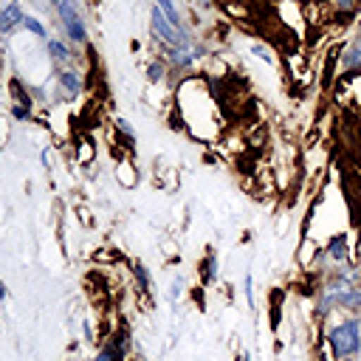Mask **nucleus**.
I'll list each match as a JSON object with an SVG mask.
<instances>
[{
  "label": "nucleus",
  "mask_w": 361,
  "mask_h": 361,
  "mask_svg": "<svg viewBox=\"0 0 361 361\" xmlns=\"http://www.w3.org/2000/svg\"><path fill=\"white\" fill-rule=\"evenodd\" d=\"M149 31H152V37L164 45V51H169V48H178V45H186V42H192V34H189V28L183 25V28H178V25H172L166 17H164V11L158 8V6H152L149 8Z\"/></svg>",
  "instance_id": "f257e3e1"
},
{
  "label": "nucleus",
  "mask_w": 361,
  "mask_h": 361,
  "mask_svg": "<svg viewBox=\"0 0 361 361\" xmlns=\"http://www.w3.org/2000/svg\"><path fill=\"white\" fill-rule=\"evenodd\" d=\"M56 14H59V23H62V31H65L68 42H73V45H87L85 17H82L76 0H62L59 8H56Z\"/></svg>",
  "instance_id": "f03ea898"
},
{
  "label": "nucleus",
  "mask_w": 361,
  "mask_h": 361,
  "mask_svg": "<svg viewBox=\"0 0 361 361\" xmlns=\"http://www.w3.org/2000/svg\"><path fill=\"white\" fill-rule=\"evenodd\" d=\"M85 85H87V79H85V73H82L76 65H62V68H56V90H59V99H62V102L76 99V96L85 90Z\"/></svg>",
  "instance_id": "7ed1b4c3"
},
{
  "label": "nucleus",
  "mask_w": 361,
  "mask_h": 361,
  "mask_svg": "<svg viewBox=\"0 0 361 361\" xmlns=\"http://www.w3.org/2000/svg\"><path fill=\"white\" fill-rule=\"evenodd\" d=\"M203 56H206V48H203L200 42H186V45H178V48H169V51H166L169 68H175V71H180V73L192 71Z\"/></svg>",
  "instance_id": "20e7f679"
},
{
  "label": "nucleus",
  "mask_w": 361,
  "mask_h": 361,
  "mask_svg": "<svg viewBox=\"0 0 361 361\" xmlns=\"http://www.w3.org/2000/svg\"><path fill=\"white\" fill-rule=\"evenodd\" d=\"M130 276H133V296H135V302L149 305V299H152V276H149V271H147V265L141 259H135L130 265Z\"/></svg>",
  "instance_id": "39448f33"
},
{
  "label": "nucleus",
  "mask_w": 361,
  "mask_h": 361,
  "mask_svg": "<svg viewBox=\"0 0 361 361\" xmlns=\"http://www.w3.org/2000/svg\"><path fill=\"white\" fill-rule=\"evenodd\" d=\"M324 259L333 262V268H341V265H350L353 259V245L347 240V234H333L324 245Z\"/></svg>",
  "instance_id": "423d86ee"
},
{
  "label": "nucleus",
  "mask_w": 361,
  "mask_h": 361,
  "mask_svg": "<svg viewBox=\"0 0 361 361\" xmlns=\"http://www.w3.org/2000/svg\"><path fill=\"white\" fill-rule=\"evenodd\" d=\"M113 175H116V180H118L124 189H133V186L138 183V166H135L133 152H124V155H118V158L113 161Z\"/></svg>",
  "instance_id": "0eeeda50"
},
{
  "label": "nucleus",
  "mask_w": 361,
  "mask_h": 361,
  "mask_svg": "<svg viewBox=\"0 0 361 361\" xmlns=\"http://www.w3.org/2000/svg\"><path fill=\"white\" fill-rule=\"evenodd\" d=\"M197 279H200L203 288H209V285H214L220 279V259H217V251L214 248H209L200 257V262H197Z\"/></svg>",
  "instance_id": "6e6552de"
},
{
  "label": "nucleus",
  "mask_w": 361,
  "mask_h": 361,
  "mask_svg": "<svg viewBox=\"0 0 361 361\" xmlns=\"http://www.w3.org/2000/svg\"><path fill=\"white\" fill-rule=\"evenodd\" d=\"M71 152H73L76 164H82V166H90V164L96 161V144H93V138H90L87 133H76V135H73Z\"/></svg>",
  "instance_id": "1a4fd4ad"
},
{
  "label": "nucleus",
  "mask_w": 361,
  "mask_h": 361,
  "mask_svg": "<svg viewBox=\"0 0 361 361\" xmlns=\"http://www.w3.org/2000/svg\"><path fill=\"white\" fill-rule=\"evenodd\" d=\"M23 6L20 0H8L6 6H0V37L3 34H11L17 25H23Z\"/></svg>",
  "instance_id": "9d476101"
},
{
  "label": "nucleus",
  "mask_w": 361,
  "mask_h": 361,
  "mask_svg": "<svg viewBox=\"0 0 361 361\" xmlns=\"http://www.w3.org/2000/svg\"><path fill=\"white\" fill-rule=\"evenodd\" d=\"M45 51H48V56H51V62L54 65H73V51H71V45L68 42H62V39H48L45 42Z\"/></svg>",
  "instance_id": "9b49d317"
},
{
  "label": "nucleus",
  "mask_w": 361,
  "mask_h": 361,
  "mask_svg": "<svg viewBox=\"0 0 361 361\" xmlns=\"http://www.w3.org/2000/svg\"><path fill=\"white\" fill-rule=\"evenodd\" d=\"M144 73H147V82L149 85H158V82H164L169 76V62L166 59H152V62H147Z\"/></svg>",
  "instance_id": "f8f14e48"
},
{
  "label": "nucleus",
  "mask_w": 361,
  "mask_h": 361,
  "mask_svg": "<svg viewBox=\"0 0 361 361\" xmlns=\"http://www.w3.org/2000/svg\"><path fill=\"white\" fill-rule=\"evenodd\" d=\"M155 6L164 11V17L172 23V25H178V28H183V17H180V11H178V6H175V0H155Z\"/></svg>",
  "instance_id": "ddd939ff"
},
{
  "label": "nucleus",
  "mask_w": 361,
  "mask_h": 361,
  "mask_svg": "<svg viewBox=\"0 0 361 361\" xmlns=\"http://www.w3.org/2000/svg\"><path fill=\"white\" fill-rule=\"evenodd\" d=\"M23 28H25V31H31L34 37H39V39H45V37H48L45 23H39L34 14H25V17H23Z\"/></svg>",
  "instance_id": "4468645a"
},
{
  "label": "nucleus",
  "mask_w": 361,
  "mask_h": 361,
  "mask_svg": "<svg viewBox=\"0 0 361 361\" xmlns=\"http://www.w3.org/2000/svg\"><path fill=\"white\" fill-rule=\"evenodd\" d=\"M251 54H254V56H259L268 68H279V59H276V54H274L271 48H265V45H259V42H257V45H251Z\"/></svg>",
  "instance_id": "2eb2a0df"
},
{
  "label": "nucleus",
  "mask_w": 361,
  "mask_h": 361,
  "mask_svg": "<svg viewBox=\"0 0 361 361\" xmlns=\"http://www.w3.org/2000/svg\"><path fill=\"white\" fill-rule=\"evenodd\" d=\"M8 113H11V118H14V121H34V118H37L31 110H25V107H20V104H11V110H8Z\"/></svg>",
  "instance_id": "dca6fc26"
},
{
  "label": "nucleus",
  "mask_w": 361,
  "mask_h": 361,
  "mask_svg": "<svg viewBox=\"0 0 361 361\" xmlns=\"http://www.w3.org/2000/svg\"><path fill=\"white\" fill-rule=\"evenodd\" d=\"M243 293H245V299H248V307H254V276H251V271H248L245 279H243Z\"/></svg>",
  "instance_id": "f3484780"
},
{
  "label": "nucleus",
  "mask_w": 361,
  "mask_h": 361,
  "mask_svg": "<svg viewBox=\"0 0 361 361\" xmlns=\"http://www.w3.org/2000/svg\"><path fill=\"white\" fill-rule=\"evenodd\" d=\"M76 214H79V220H82V226L85 228H93V212H87V206H76Z\"/></svg>",
  "instance_id": "a211bd4d"
},
{
  "label": "nucleus",
  "mask_w": 361,
  "mask_h": 361,
  "mask_svg": "<svg viewBox=\"0 0 361 361\" xmlns=\"http://www.w3.org/2000/svg\"><path fill=\"white\" fill-rule=\"evenodd\" d=\"M330 6L338 8V11H353L355 8V0H330Z\"/></svg>",
  "instance_id": "6ab92c4d"
},
{
  "label": "nucleus",
  "mask_w": 361,
  "mask_h": 361,
  "mask_svg": "<svg viewBox=\"0 0 361 361\" xmlns=\"http://www.w3.org/2000/svg\"><path fill=\"white\" fill-rule=\"evenodd\" d=\"M6 138H8V121L0 118V141H6Z\"/></svg>",
  "instance_id": "aec40b11"
},
{
  "label": "nucleus",
  "mask_w": 361,
  "mask_h": 361,
  "mask_svg": "<svg viewBox=\"0 0 361 361\" xmlns=\"http://www.w3.org/2000/svg\"><path fill=\"white\" fill-rule=\"evenodd\" d=\"M6 299H8V285L0 279V302H6Z\"/></svg>",
  "instance_id": "412c9836"
},
{
  "label": "nucleus",
  "mask_w": 361,
  "mask_h": 361,
  "mask_svg": "<svg viewBox=\"0 0 361 361\" xmlns=\"http://www.w3.org/2000/svg\"><path fill=\"white\" fill-rule=\"evenodd\" d=\"M353 48H355V51L361 54V37H355V42H353Z\"/></svg>",
  "instance_id": "4be33fe9"
},
{
  "label": "nucleus",
  "mask_w": 361,
  "mask_h": 361,
  "mask_svg": "<svg viewBox=\"0 0 361 361\" xmlns=\"http://www.w3.org/2000/svg\"><path fill=\"white\" fill-rule=\"evenodd\" d=\"M59 3H62V0H48V6H51V8H59Z\"/></svg>",
  "instance_id": "5701e85b"
},
{
  "label": "nucleus",
  "mask_w": 361,
  "mask_h": 361,
  "mask_svg": "<svg viewBox=\"0 0 361 361\" xmlns=\"http://www.w3.org/2000/svg\"><path fill=\"white\" fill-rule=\"evenodd\" d=\"M240 361H251V353H243V355H240Z\"/></svg>",
  "instance_id": "b1692460"
},
{
  "label": "nucleus",
  "mask_w": 361,
  "mask_h": 361,
  "mask_svg": "<svg viewBox=\"0 0 361 361\" xmlns=\"http://www.w3.org/2000/svg\"><path fill=\"white\" fill-rule=\"evenodd\" d=\"M65 361H76V358H65Z\"/></svg>",
  "instance_id": "393cba45"
},
{
  "label": "nucleus",
  "mask_w": 361,
  "mask_h": 361,
  "mask_svg": "<svg viewBox=\"0 0 361 361\" xmlns=\"http://www.w3.org/2000/svg\"><path fill=\"white\" fill-rule=\"evenodd\" d=\"M90 3H99V0H90Z\"/></svg>",
  "instance_id": "a878e982"
},
{
  "label": "nucleus",
  "mask_w": 361,
  "mask_h": 361,
  "mask_svg": "<svg viewBox=\"0 0 361 361\" xmlns=\"http://www.w3.org/2000/svg\"><path fill=\"white\" fill-rule=\"evenodd\" d=\"M0 149H3V141H0Z\"/></svg>",
  "instance_id": "bb28decb"
}]
</instances>
